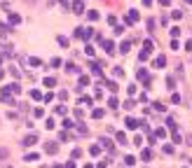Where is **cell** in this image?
Here are the masks:
<instances>
[{
    "instance_id": "1",
    "label": "cell",
    "mask_w": 192,
    "mask_h": 168,
    "mask_svg": "<svg viewBox=\"0 0 192 168\" xmlns=\"http://www.w3.org/2000/svg\"><path fill=\"white\" fill-rule=\"evenodd\" d=\"M24 161H26V164H38V161H40V154H38V152H28V154L24 157Z\"/></svg>"
},
{
    "instance_id": "2",
    "label": "cell",
    "mask_w": 192,
    "mask_h": 168,
    "mask_svg": "<svg viewBox=\"0 0 192 168\" xmlns=\"http://www.w3.org/2000/svg\"><path fill=\"white\" fill-rule=\"evenodd\" d=\"M75 37L87 40V37H92V31H89V28H77V31H75Z\"/></svg>"
},
{
    "instance_id": "3",
    "label": "cell",
    "mask_w": 192,
    "mask_h": 168,
    "mask_svg": "<svg viewBox=\"0 0 192 168\" xmlns=\"http://www.w3.org/2000/svg\"><path fill=\"white\" fill-rule=\"evenodd\" d=\"M73 12L75 14H82L84 12V0H73Z\"/></svg>"
},
{
    "instance_id": "4",
    "label": "cell",
    "mask_w": 192,
    "mask_h": 168,
    "mask_svg": "<svg viewBox=\"0 0 192 168\" xmlns=\"http://www.w3.org/2000/svg\"><path fill=\"white\" fill-rule=\"evenodd\" d=\"M141 126V119H131V117H127V129L129 131H136Z\"/></svg>"
},
{
    "instance_id": "5",
    "label": "cell",
    "mask_w": 192,
    "mask_h": 168,
    "mask_svg": "<svg viewBox=\"0 0 192 168\" xmlns=\"http://www.w3.org/2000/svg\"><path fill=\"white\" fill-rule=\"evenodd\" d=\"M35 142H38V133L35 135H26V138H24V145H26V147H33V145H35Z\"/></svg>"
},
{
    "instance_id": "6",
    "label": "cell",
    "mask_w": 192,
    "mask_h": 168,
    "mask_svg": "<svg viewBox=\"0 0 192 168\" xmlns=\"http://www.w3.org/2000/svg\"><path fill=\"white\" fill-rule=\"evenodd\" d=\"M138 79H143V82H145V87L150 84V75H148V70H145V68H141V70H138Z\"/></svg>"
},
{
    "instance_id": "7",
    "label": "cell",
    "mask_w": 192,
    "mask_h": 168,
    "mask_svg": "<svg viewBox=\"0 0 192 168\" xmlns=\"http://www.w3.org/2000/svg\"><path fill=\"white\" fill-rule=\"evenodd\" d=\"M136 21H138V12H136V9H131V12L127 14V24H136Z\"/></svg>"
},
{
    "instance_id": "8",
    "label": "cell",
    "mask_w": 192,
    "mask_h": 168,
    "mask_svg": "<svg viewBox=\"0 0 192 168\" xmlns=\"http://www.w3.org/2000/svg\"><path fill=\"white\" fill-rule=\"evenodd\" d=\"M103 49H105L108 54H113V51H115V42H113V40H105V42H103Z\"/></svg>"
},
{
    "instance_id": "9",
    "label": "cell",
    "mask_w": 192,
    "mask_h": 168,
    "mask_svg": "<svg viewBox=\"0 0 192 168\" xmlns=\"http://www.w3.org/2000/svg\"><path fill=\"white\" fill-rule=\"evenodd\" d=\"M155 68H166V56H157V59H155Z\"/></svg>"
},
{
    "instance_id": "10",
    "label": "cell",
    "mask_w": 192,
    "mask_h": 168,
    "mask_svg": "<svg viewBox=\"0 0 192 168\" xmlns=\"http://www.w3.org/2000/svg\"><path fill=\"white\" fill-rule=\"evenodd\" d=\"M21 24V16L19 14H9V26H19Z\"/></svg>"
},
{
    "instance_id": "11",
    "label": "cell",
    "mask_w": 192,
    "mask_h": 168,
    "mask_svg": "<svg viewBox=\"0 0 192 168\" xmlns=\"http://www.w3.org/2000/svg\"><path fill=\"white\" fill-rule=\"evenodd\" d=\"M9 35V26L7 24H0V37H7Z\"/></svg>"
},
{
    "instance_id": "12",
    "label": "cell",
    "mask_w": 192,
    "mask_h": 168,
    "mask_svg": "<svg viewBox=\"0 0 192 168\" xmlns=\"http://www.w3.org/2000/svg\"><path fill=\"white\" fill-rule=\"evenodd\" d=\"M42 84H45L47 89H52V87L56 84V79H54V77H45V82H42Z\"/></svg>"
},
{
    "instance_id": "13",
    "label": "cell",
    "mask_w": 192,
    "mask_h": 168,
    "mask_svg": "<svg viewBox=\"0 0 192 168\" xmlns=\"http://www.w3.org/2000/svg\"><path fill=\"white\" fill-rule=\"evenodd\" d=\"M92 75L101 77V63H92Z\"/></svg>"
},
{
    "instance_id": "14",
    "label": "cell",
    "mask_w": 192,
    "mask_h": 168,
    "mask_svg": "<svg viewBox=\"0 0 192 168\" xmlns=\"http://www.w3.org/2000/svg\"><path fill=\"white\" fill-rule=\"evenodd\" d=\"M129 47H131V42H122V44H120V51H122V54H129Z\"/></svg>"
},
{
    "instance_id": "15",
    "label": "cell",
    "mask_w": 192,
    "mask_h": 168,
    "mask_svg": "<svg viewBox=\"0 0 192 168\" xmlns=\"http://www.w3.org/2000/svg\"><path fill=\"white\" fill-rule=\"evenodd\" d=\"M45 149H47L49 154H56V149H59V147H56L54 142H47V147H45Z\"/></svg>"
},
{
    "instance_id": "16",
    "label": "cell",
    "mask_w": 192,
    "mask_h": 168,
    "mask_svg": "<svg viewBox=\"0 0 192 168\" xmlns=\"http://www.w3.org/2000/svg\"><path fill=\"white\" fill-rule=\"evenodd\" d=\"M31 98H33V101H42V94H40L38 89H33V91H31Z\"/></svg>"
},
{
    "instance_id": "17",
    "label": "cell",
    "mask_w": 192,
    "mask_h": 168,
    "mask_svg": "<svg viewBox=\"0 0 192 168\" xmlns=\"http://www.w3.org/2000/svg\"><path fill=\"white\" fill-rule=\"evenodd\" d=\"M103 114H105L103 110H92V117H94V119H103Z\"/></svg>"
},
{
    "instance_id": "18",
    "label": "cell",
    "mask_w": 192,
    "mask_h": 168,
    "mask_svg": "<svg viewBox=\"0 0 192 168\" xmlns=\"http://www.w3.org/2000/svg\"><path fill=\"white\" fill-rule=\"evenodd\" d=\"M134 164H136V159H134L131 154H127V157H124V166H134Z\"/></svg>"
},
{
    "instance_id": "19",
    "label": "cell",
    "mask_w": 192,
    "mask_h": 168,
    "mask_svg": "<svg viewBox=\"0 0 192 168\" xmlns=\"http://www.w3.org/2000/svg\"><path fill=\"white\" fill-rule=\"evenodd\" d=\"M141 159H143V161H150V159H152V154H150V149H143V154H141Z\"/></svg>"
},
{
    "instance_id": "20",
    "label": "cell",
    "mask_w": 192,
    "mask_h": 168,
    "mask_svg": "<svg viewBox=\"0 0 192 168\" xmlns=\"http://www.w3.org/2000/svg\"><path fill=\"white\" fill-rule=\"evenodd\" d=\"M28 63H31V68H42V61L40 59H31Z\"/></svg>"
},
{
    "instance_id": "21",
    "label": "cell",
    "mask_w": 192,
    "mask_h": 168,
    "mask_svg": "<svg viewBox=\"0 0 192 168\" xmlns=\"http://www.w3.org/2000/svg\"><path fill=\"white\" fill-rule=\"evenodd\" d=\"M108 105H110V107H117V105H120V101H117L115 96H110V98H108Z\"/></svg>"
},
{
    "instance_id": "22",
    "label": "cell",
    "mask_w": 192,
    "mask_h": 168,
    "mask_svg": "<svg viewBox=\"0 0 192 168\" xmlns=\"http://www.w3.org/2000/svg\"><path fill=\"white\" fill-rule=\"evenodd\" d=\"M98 152H101V145H92V149H89V154H92V157H96Z\"/></svg>"
},
{
    "instance_id": "23",
    "label": "cell",
    "mask_w": 192,
    "mask_h": 168,
    "mask_svg": "<svg viewBox=\"0 0 192 168\" xmlns=\"http://www.w3.org/2000/svg\"><path fill=\"white\" fill-rule=\"evenodd\" d=\"M150 54H152V51H150V49H143V51H141V56H138V59H141V61H145V59H148V56H150Z\"/></svg>"
},
{
    "instance_id": "24",
    "label": "cell",
    "mask_w": 192,
    "mask_h": 168,
    "mask_svg": "<svg viewBox=\"0 0 192 168\" xmlns=\"http://www.w3.org/2000/svg\"><path fill=\"white\" fill-rule=\"evenodd\" d=\"M87 84H89V77H87V75H82V77H80V89H82V87H87Z\"/></svg>"
},
{
    "instance_id": "25",
    "label": "cell",
    "mask_w": 192,
    "mask_h": 168,
    "mask_svg": "<svg viewBox=\"0 0 192 168\" xmlns=\"http://www.w3.org/2000/svg\"><path fill=\"white\" fill-rule=\"evenodd\" d=\"M164 84H166V89H171V91H173V87H176V82H173L171 77H166V82H164Z\"/></svg>"
},
{
    "instance_id": "26",
    "label": "cell",
    "mask_w": 192,
    "mask_h": 168,
    "mask_svg": "<svg viewBox=\"0 0 192 168\" xmlns=\"http://www.w3.org/2000/svg\"><path fill=\"white\" fill-rule=\"evenodd\" d=\"M115 138H117V142H120V145H124V142H127V135H124V133H117Z\"/></svg>"
},
{
    "instance_id": "27",
    "label": "cell",
    "mask_w": 192,
    "mask_h": 168,
    "mask_svg": "<svg viewBox=\"0 0 192 168\" xmlns=\"http://www.w3.org/2000/svg\"><path fill=\"white\" fill-rule=\"evenodd\" d=\"M134 105H136V101H131V98H129V101L124 103V105H122V107H124V110H131V107H134Z\"/></svg>"
},
{
    "instance_id": "28",
    "label": "cell",
    "mask_w": 192,
    "mask_h": 168,
    "mask_svg": "<svg viewBox=\"0 0 192 168\" xmlns=\"http://www.w3.org/2000/svg\"><path fill=\"white\" fill-rule=\"evenodd\" d=\"M9 91H14V94H19V91H21V87H19V84L14 82V84H9Z\"/></svg>"
},
{
    "instance_id": "29",
    "label": "cell",
    "mask_w": 192,
    "mask_h": 168,
    "mask_svg": "<svg viewBox=\"0 0 192 168\" xmlns=\"http://www.w3.org/2000/svg\"><path fill=\"white\" fill-rule=\"evenodd\" d=\"M105 87H108V89H110V91H113V94H115V91H117V84H115V82H105Z\"/></svg>"
},
{
    "instance_id": "30",
    "label": "cell",
    "mask_w": 192,
    "mask_h": 168,
    "mask_svg": "<svg viewBox=\"0 0 192 168\" xmlns=\"http://www.w3.org/2000/svg\"><path fill=\"white\" fill-rule=\"evenodd\" d=\"M166 126H169V129H171V131H176V122H173V119H171V117H169V119H166Z\"/></svg>"
},
{
    "instance_id": "31",
    "label": "cell",
    "mask_w": 192,
    "mask_h": 168,
    "mask_svg": "<svg viewBox=\"0 0 192 168\" xmlns=\"http://www.w3.org/2000/svg\"><path fill=\"white\" fill-rule=\"evenodd\" d=\"M61 66V59H52V63H49V68H59Z\"/></svg>"
},
{
    "instance_id": "32",
    "label": "cell",
    "mask_w": 192,
    "mask_h": 168,
    "mask_svg": "<svg viewBox=\"0 0 192 168\" xmlns=\"http://www.w3.org/2000/svg\"><path fill=\"white\" fill-rule=\"evenodd\" d=\"M134 145H136V147H141V145H143V138H141V135H136V138H134Z\"/></svg>"
},
{
    "instance_id": "33",
    "label": "cell",
    "mask_w": 192,
    "mask_h": 168,
    "mask_svg": "<svg viewBox=\"0 0 192 168\" xmlns=\"http://www.w3.org/2000/svg\"><path fill=\"white\" fill-rule=\"evenodd\" d=\"M89 19H92V21H98V12H94V9H92V12H89Z\"/></svg>"
},
{
    "instance_id": "34",
    "label": "cell",
    "mask_w": 192,
    "mask_h": 168,
    "mask_svg": "<svg viewBox=\"0 0 192 168\" xmlns=\"http://www.w3.org/2000/svg\"><path fill=\"white\" fill-rule=\"evenodd\" d=\"M59 44H61V47H68V40H66L64 35H59Z\"/></svg>"
},
{
    "instance_id": "35",
    "label": "cell",
    "mask_w": 192,
    "mask_h": 168,
    "mask_svg": "<svg viewBox=\"0 0 192 168\" xmlns=\"http://www.w3.org/2000/svg\"><path fill=\"white\" fill-rule=\"evenodd\" d=\"M66 70H68V72H77V66H73V63H68V66H66Z\"/></svg>"
},
{
    "instance_id": "36",
    "label": "cell",
    "mask_w": 192,
    "mask_h": 168,
    "mask_svg": "<svg viewBox=\"0 0 192 168\" xmlns=\"http://www.w3.org/2000/svg\"><path fill=\"white\" fill-rule=\"evenodd\" d=\"M171 49H180V44H178V40H176V37L171 40Z\"/></svg>"
},
{
    "instance_id": "37",
    "label": "cell",
    "mask_w": 192,
    "mask_h": 168,
    "mask_svg": "<svg viewBox=\"0 0 192 168\" xmlns=\"http://www.w3.org/2000/svg\"><path fill=\"white\" fill-rule=\"evenodd\" d=\"M33 114H35V117H42L45 112H42V107H35V110H33Z\"/></svg>"
},
{
    "instance_id": "38",
    "label": "cell",
    "mask_w": 192,
    "mask_h": 168,
    "mask_svg": "<svg viewBox=\"0 0 192 168\" xmlns=\"http://www.w3.org/2000/svg\"><path fill=\"white\" fill-rule=\"evenodd\" d=\"M164 154H173V147L171 145H164Z\"/></svg>"
},
{
    "instance_id": "39",
    "label": "cell",
    "mask_w": 192,
    "mask_h": 168,
    "mask_svg": "<svg viewBox=\"0 0 192 168\" xmlns=\"http://www.w3.org/2000/svg\"><path fill=\"white\" fill-rule=\"evenodd\" d=\"M64 126H66V129H73V126H75V122H70V119H66V122H64Z\"/></svg>"
},
{
    "instance_id": "40",
    "label": "cell",
    "mask_w": 192,
    "mask_h": 168,
    "mask_svg": "<svg viewBox=\"0 0 192 168\" xmlns=\"http://www.w3.org/2000/svg\"><path fill=\"white\" fill-rule=\"evenodd\" d=\"M124 33V26H115V35H122Z\"/></svg>"
},
{
    "instance_id": "41",
    "label": "cell",
    "mask_w": 192,
    "mask_h": 168,
    "mask_svg": "<svg viewBox=\"0 0 192 168\" xmlns=\"http://www.w3.org/2000/svg\"><path fill=\"white\" fill-rule=\"evenodd\" d=\"M180 35V28H171V37H178Z\"/></svg>"
},
{
    "instance_id": "42",
    "label": "cell",
    "mask_w": 192,
    "mask_h": 168,
    "mask_svg": "<svg viewBox=\"0 0 192 168\" xmlns=\"http://www.w3.org/2000/svg\"><path fill=\"white\" fill-rule=\"evenodd\" d=\"M152 107H155V110H157V112H164V105H162V103H155V105H152Z\"/></svg>"
},
{
    "instance_id": "43",
    "label": "cell",
    "mask_w": 192,
    "mask_h": 168,
    "mask_svg": "<svg viewBox=\"0 0 192 168\" xmlns=\"http://www.w3.org/2000/svg\"><path fill=\"white\" fill-rule=\"evenodd\" d=\"M160 5H162V7H169V5H171V0H160Z\"/></svg>"
},
{
    "instance_id": "44",
    "label": "cell",
    "mask_w": 192,
    "mask_h": 168,
    "mask_svg": "<svg viewBox=\"0 0 192 168\" xmlns=\"http://www.w3.org/2000/svg\"><path fill=\"white\" fill-rule=\"evenodd\" d=\"M7 157V149H0V159H5Z\"/></svg>"
},
{
    "instance_id": "45",
    "label": "cell",
    "mask_w": 192,
    "mask_h": 168,
    "mask_svg": "<svg viewBox=\"0 0 192 168\" xmlns=\"http://www.w3.org/2000/svg\"><path fill=\"white\" fill-rule=\"evenodd\" d=\"M150 2H152V0H143V5H150Z\"/></svg>"
},
{
    "instance_id": "46",
    "label": "cell",
    "mask_w": 192,
    "mask_h": 168,
    "mask_svg": "<svg viewBox=\"0 0 192 168\" xmlns=\"http://www.w3.org/2000/svg\"><path fill=\"white\" fill-rule=\"evenodd\" d=\"M185 2H188V5H192V0H185Z\"/></svg>"
},
{
    "instance_id": "47",
    "label": "cell",
    "mask_w": 192,
    "mask_h": 168,
    "mask_svg": "<svg viewBox=\"0 0 192 168\" xmlns=\"http://www.w3.org/2000/svg\"><path fill=\"white\" fill-rule=\"evenodd\" d=\"M0 63H2V59H0Z\"/></svg>"
}]
</instances>
